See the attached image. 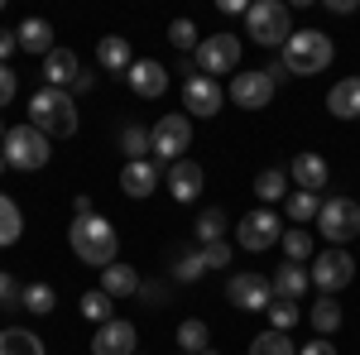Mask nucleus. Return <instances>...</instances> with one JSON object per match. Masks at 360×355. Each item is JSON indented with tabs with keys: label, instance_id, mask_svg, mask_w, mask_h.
<instances>
[{
	"label": "nucleus",
	"instance_id": "obj_1",
	"mask_svg": "<svg viewBox=\"0 0 360 355\" xmlns=\"http://www.w3.org/2000/svg\"><path fill=\"white\" fill-rule=\"evenodd\" d=\"M68 240H72V254L82 264H96V269L115 264V250H120V235H115V226L106 217H72Z\"/></svg>",
	"mask_w": 360,
	"mask_h": 355
},
{
	"label": "nucleus",
	"instance_id": "obj_2",
	"mask_svg": "<svg viewBox=\"0 0 360 355\" xmlns=\"http://www.w3.org/2000/svg\"><path fill=\"white\" fill-rule=\"evenodd\" d=\"M29 125H34L39 135H49V139L77 135V101H72L68 91L44 86V91H34V96H29Z\"/></svg>",
	"mask_w": 360,
	"mask_h": 355
},
{
	"label": "nucleus",
	"instance_id": "obj_3",
	"mask_svg": "<svg viewBox=\"0 0 360 355\" xmlns=\"http://www.w3.org/2000/svg\"><path fill=\"white\" fill-rule=\"evenodd\" d=\"M332 39L322 34V29H293V39L283 44V67L293 72V77H307V72H322L327 63H332Z\"/></svg>",
	"mask_w": 360,
	"mask_h": 355
},
{
	"label": "nucleus",
	"instance_id": "obj_4",
	"mask_svg": "<svg viewBox=\"0 0 360 355\" xmlns=\"http://www.w3.org/2000/svg\"><path fill=\"white\" fill-rule=\"evenodd\" d=\"M245 29L255 44H264V49H278V44H288L293 39V15H288V5L283 0H255L245 10Z\"/></svg>",
	"mask_w": 360,
	"mask_h": 355
},
{
	"label": "nucleus",
	"instance_id": "obj_5",
	"mask_svg": "<svg viewBox=\"0 0 360 355\" xmlns=\"http://www.w3.org/2000/svg\"><path fill=\"white\" fill-rule=\"evenodd\" d=\"M188 144H193V120L188 115H159L154 120V130H149V154H154V164L173 168L178 164V154H188Z\"/></svg>",
	"mask_w": 360,
	"mask_h": 355
},
{
	"label": "nucleus",
	"instance_id": "obj_6",
	"mask_svg": "<svg viewBox=\"0 0 360 355\" xmlns=\"http://www.w3.org/2000/svg\"><path fill=\"white\" fill-rule=\"evenodd\" d=\"M0 159H5V168L34 173V168H44V164H49V135H39L34 125H15V130H5Z\"/></svg>",
	"mask_w": 360,
	"mask_h": 355
},
{
	"label": "nucleus",
	"instance_id": "obj_7",
	"mask_svg": "<svg viewBox=\"0 0 360 355\" xmlns=\"http://www.w3.org/2000/svg\"><path fill=\"white\" fill-rule=\"evenodd\" d=\"M240 67V39L236 34H207L197 44V72L202 77H221V72H236Z\"/></svg>",
	"mask_w": 360,
	"mask_h": 355
},
{
	"label": "nucleus",
	"instance_id": "obj_8",
	"mask_svg": "<svg viewBox=\"0 0 360 355\" xmlns=\"http://www.w3.org/2000/svg\"><path fill=\"white\" fill-rule=\"evenodd\" d=\"M317 226H322V235L336 240V245L356 240L360 235V202L356 197H327L322 212H317Z\"/></svg>",
	"mask_w": 360,
	"mask_h": 355
},
{
	"label": "nucleus",
	"instance_id": "obj_9",
	"mask_svg": "<svg viewBox=\"0 0 360 355\" xmlns=\"http://www.w3.org/2000/svg\"><path fill=\"white\" fill-rule=\"evenodd\" d=\"M307 278L322 288V298H332V293H341V288L356 278V259H351L346 250H322V254H317V264L307 269Z\"/></svg>",
	"mask_w": 360,
	"mask_h": 355
},
{
	"label": "nucleus",
	"instance_id": "obj_10",
	"mask_svg": "<svg viewBox=\"0 0 360 355\" xmlns=\"http://www.w3.org/2000/svg\"><path fill=\"white\" fill-rule=\"evenodd\" d=\"M226 298H231V307H240V312H269L274 283H269L264 273H236V278L226 283Z\"/></svg>",
	"mask_w": 360,
	"mask_h": 355
},
{
	"label": "nucleus",
	"instance_id": "obj_11",
	"mask_svg": "<svg viewBox=\"0 0 360 355\" xmlns=\"http://www.w3.org/2000/svg\"><path fill=\"white\" fill-rule=\"evenodd\" d=\"M236 240H240V250H269V245L283 240V221H278L269 207L245 212V221L236 226Z\"/></svg>",
	"mask_w": 360,
	"mask_h": 355
},
{
	"label": "nucleus",
	"instance_id": "obj_12",
	"mask_svg": "<svg viewBox=\"0 0 360 355\" xmlns=\"http://www.w3.org/2000/svg\"><path fill=\"white\" fill-rule=\"evenodd\" d=\"M231 101L240 110H264L274 101V82H269V72H240V77H231Z\"/></svg>",
	"mask_w": 360,
	"mask_h": 355
},
{
	"label": "nucleus",
	"instance_id": "obj_13",
	"mask_svg": "<svg viewBox=\"0 0 360 355\" xmlns=\"http://www.w3.org/2000/svg\"><path fill=\"white\" fill-rule=\"evenodd\" d=\"M221 101H226V91L212 82V77H202V72H197L193 82H183V110H188V115L212 120V115L221 110Z\"/></svg>",
	"mask_w": 360,
	"mask_h": 355
},
{
	"label": "nucleus",
	"instance_id": "obj_14",
	"mask_svg": "<svg viewBox=\"0 0 360 355\" xmlns=\"http://www.w3.org/2000/svg\"><path fill=\"white\" fill-rule=\"evenodd\" d=\"M125 82H130V91H135V96L159 101V96L168 91V67H164V63H154V58H135V67L125 72Z\"/></svg>",
	"mask_w": 360,
	"mask_h": 355
},
{
	"label": "nucleus",
	"instance_id": "obj_15",
	"mask_svg": "<svg viewBox=\"0 0 360 355\" xmlns=\"http://www.w3.org/2000/svg\"><path fill=\"white\" fill-rule=\"evenodd\" d=\"M135 327L130 322H106V327H96V341H91V351L96 355H135Z\"/></svg>",
	"mask_w": 360,
	"mask_h": 355
},
{
	"label": "nucleus",
	"instance_id": "obj_16",
	"mask_svg": "<svg viewBox=\"0 0 360 355\" xmlns=\"http://www.w3.org/2000/svg\"><path fill=\"white\" fill-rule=\"evenodd\" d=\"M44 77H49L53 91H72V82L82 77V63H77L72 49H53V53L44 58Z\"/></svg>",
	"mask_w": 360,
	"mask_h": 355
},
{
	"label": "nucleus",
	"instance_id": "obj_17",
	"mask_svg": "<svg viewBox=\"0 0 360 355\" xmlns=\"http://www.w3.org/2000/svg\"><path fill=\"white\" fill-rule=\"evenodd\" d=\"M288 178L298 183V192H322L327 178H332V168H327L322 154H298V159L288 164Z\"/></svg>",
	"mask_w": 360,
	"mask_h": 355
},
{
	"label": "nucleus",
	"instance_id": "obj_18",
	"mask_svg": "<svg viewBox=\"0 0 360 355\" xmlns=\"http://www.w3.org/2000/svg\"><path fill=\"white\" fill-rule=\"evenodd\" d=\"M159 178H164V168L154 164V159H139V164L120 168V188L130 192V197H149V192H159Z\"/></svg>",
	"mask_w": 360,
	"mask_h": 355
},
{
	"label": "nucleus",
	"instance_id": "obj_19",
	"mask_svg": "<svg viewBox=\"0 0 360 355\" xmlns=\"http://www.w3.org/2000/svg\"><path fill=\"white\" fill-rule=\"evenodd\" d=\"M202 164L193 159H178V164L168 168V192H173V202H197V192H202Z\"/></svg>",
	"mask_w": 360,
	"mask_h": 355
},
{
	"label": "nucleus",
	"instance_id": "obj_20",
	"mask_svg": "<svg viewBox=\"0 0 360 355\" xmlns=\"http://www.w3.org/2000/svg\"><path fill=\"white\" fill-rule=\"evenodd\" d=\"M96 63H101L106 72H130V67H135L130 39H120V34H106V39L96 44Z\"/></svg>",
	"mask_w": 360,
	"mask_h": 355
},
{
	"label": "nucleus",
	"instance_id": "obj_21",
	"mask_svg": "<svg viewBox=\"0 0 360 355\" xmlns=\"http://www.w3.org/2000/svg\"><path fill=\"white\" fill-rule=\"evenodd\" d=\"M327 110H332L336 120H356V115H360V77L336 82L332 91H327Z\"/></svg>",
	"mask_w": 360,
	"mask_h": 355
},
{
	"label": "nucleus",
	"instance_id": "obj_22",
	"mask_svg": "<svg viewBox=\"0 0 360 355\" xmlns=\"http://www.w3.org/2000/svg\"><path fill=\"white\" fill-rule=\"evenodd\" d=\"M15 34H20V49H25V53H39V58L53 53V25H49V20H25Z\"/></svg>",
	"mask_w": 360,
	"mask_h": 355
},
{
	"label": "nucleus",
	"instance_id": "obj_23",
	"mask_svg": "<svg viewBox=\"0 0 360 355\" xmlns=\"http://www.w3.org/2000/svg\"><path fill=\"white\" fill-rule=\"evenodd\" d=\"M101 293H111V298H130V293H139V273L130 269V264H106L101 269Z\"/></svg>",
	"mask_w": 360,
	"mask_h": 355
},
{
	"label": "nucleus",
	"instance_id": "obj_24",
	"mask_svg": "<svg viewBox=\"0 0 360 355\" xmlns=\"http://www.w3.org/2000/svg\"><path fill=\"white\" fill-rule=\"evenodd\" d=\"M269 283H274V293H278V298L298 302V298L307 293V283H312V278H307V269H303V264H278V273L269 278Z\"/></svg>",
	"mask_w": 360,
	"mask_h": 355
},
{
	"label": "nucleus",
	"instance_id": "obj_25",
	"mask_svg": "<svg viewBox=\"0 0 360 355\" xmlns=\"http://www.w3.org/2000/svg\"><path fill=\"white\" fill-rule=\"evenodd\" d=\"M20 307L34 312V317H49L58 307V288L53 283H25V288H20Z\"/></svg>",
	"mask_w": 360,
	"mask_h": 355
},
{
	"label": "nucleus",
	"instance_id": "obj_26",
	"mask_svg": "<svg viewBox=\"0 0 360 355\" xmlns=\"http://www.w3.org/2000/svg\"><path fill=\"white\" fill-rule=\"evenodd\" d=\"M20 235H25V212L15 207V197H5V192H0V250L15 245Z\"/></svg>",
	"mask_w": 360,
	"mask_h": 355
},
{
	"label": "nucleus",
	"instance_id": "obj_27",
	"mask_svg": "<svg viewBox=\"0 0 360 355\" xmlns=\"http://www.w3.org/2000/svg\"><path fill=\"white\" fill-rule=\"evenodd\" d=\"M307 322H312L317 336H332V331L341 327V302L336 298H317L312 307H307Z\"/></svg>",
	"mask_w": 360,
	"mask_h": 355
},
{
	"label": "nucleus",
	"instance_id": "obj_28",
	"mask_svg": "<svg viewBox=\"0 0 360 355\" xmlns=\"http://www.w3.org/2000/svg\"><path fill=\"white\" fill-rule=\"evenodd\" d=\"M178 346H183V355H202V351H212V331H207V322L188 317V322L178 327Z\"/></svg>",
	"mask_w": 360,
	"mask_h": 355
},
{
	"label": "nucleus",
	"instance_id": "obj_29",
	"mask_svg": "<svg viewBox=\"0 0 360 355\" xmlns=\"http://www.w3.org/2000/svg\"><path fill=\"white\" fill-rule=\"evenodd\" d=\"M0 355H44V341L34 331H0Z\"/></svg>",
	"mask_w": 360,
	"mask_h": 355
},
{
	"label": "nucleus",
	"instance_id": "obj_30",
	"mask_svg": "<svg viewBox=\"0 0 360 355\" xmlns=\"http://www.w3.org/2000/svg\"><path fill=\"white\" fill-rule=\"evenodd\" d=\"M283 192H288V173H283V168H264V173L255 178V197H259V202H283Z\"/></svg>",
	"mask_w": 360,
	"mask_h": 355
},
{
	"label": "nucleus",
	"instance_id": "obj_31",
	"mask_svg": "<svg viewBox=\"0 0 360 355\" xmlns=\"http://www.w3.org/2000/svg\"><path fill=\"white\" fill-rule=\"evenodd\" d=\"M250 355H298V346L288 341V331H259L250 341Z\"/></svg>",
	"mask_w": 360,
	"mask_h": 355
},
{
	"label": "nucleus",
	"instance_id": "obj_32",
	"mask_svg": "<svg viewBox=\"0 0 360 355\" xmlns=\"http://www.w3.org/2000/svg\"><path fill=\"white\" fill-rule=\"evenodd\" d=\"M283 212H288V221H312L322 212V197L317 192H288L283 197Z\"/></svg>",
	"mask_w": 360,
	"mask_h": 355
},
{
	"label": "nucleus",
	"instance_id": "obj_33",
	"mask_svg": "<svg viewBox=\"0 0 360 355\" xmlns=\"http://www.w3.org/2000/svg\"><path fill=\"white\" fill-rule=\"evenodd\" d=\"M221 235H226V212L221 207H207V212L197 217V240H202V245H217Z\"/></svg>",
	"mask_w": 360,
	"mask_h": 355
},
{
	"label": "nucleus",
	"instance_id": "obj_34",
	"mask_svg": "<svg viewBox=\"0 0 360 355\" xmlns=\"http://www.w3.org/2000/svg\"><path fill=\"white\" fill-rule=\"evenodd\" d=\"M111 293H101V288H96V293H82V317L86 322H96V327H106V322H115L111 317Z\"/></svg>",
	"mask_w": 360,
	"mask_h": 355
},
{
	"label": "nucleus",
	"instance_id": "obj_35",
	"mask_svg": "<svg viewBox=\"0 0 360 355\" xmlns=\"http://www.w3.org/2000/svg\"><path fill=\"white\" fill-rule=\"evenodd\" d=\"M298 317H303L298 302H288V298L269 302V331H293V327H298Z\"/></svg>",
	"mask_w": 360,
	"mask_h": 355
},
{
	"label": "nucleus",
	"instance_id": "obj_36",
	"mask_svg": "<svg viewBox=\"0 0 360 355\" xmlns=\"http://www.w3.org/2000/svg\"><path fill=\"white\" fill-rule=\"evenodd\" d=\"M202 273H207L202 250H188V254H178V259H173V278H178V283H197Z\"/></svg>",
	"mask_w": 360,
	"mask_h": 355
},
{
	"label": "nucleus",
	"instance_id": "obj_37",
	"mask_svg": "<svg viewBox=\"0 0 360 355\" xmlns=\"http://www.w3.org/2000/svg\"><path fill=\"white\" fill-rule=\"evenodd\" d=\"M283 254H288V264H307L312 259V235L307 231H283Z\"/></svg>",
	"mask_w": 360,
	"mask_h": 355
},
{
	"label": "nucleus",
	"instance_id": "obj_38",
	"mask_svg": "<svg viewBox=\"0 0 360 355\" xmlns=\"http://www.w3.org/2000/svg\"><path fill=\"white\" fill-rule=\"evenodd\" d=\"M120 149L130 154L125 164H139V159L149 154V130H144V125H125V135H120Z\"/></svg>",
	"mask_w": 360,
	"mask_h": 355
},
{
	"label": "nucleus",
	"instance_id": "obj_39",
	"mask_svg": "<svg viewBox=\"0 0 360 355\" xmlns=\"http://www.w3.org/2000/svg\"><path fill=\"white\" fill-rule=\"evenodd\" d=\"M168 44H173V49H197L202 34H197L193 20H173V25H168Z\"/></svg>",
	"mask_w": 360,
	"mask_h": 355
},
{
	"label": "nucleus",
	"instance_id": "obj_40",
	"mask_svg": "<svg viewBox=\"0 0 360 355\" xmlns=\"http://www.w3.org/2000/svg\"><path fill=\"white\" fill-rule=\"evenodd\" d=\"M202 259H207V269H226V264H231V245H226V240L202 245Z\"/></svg>",
	"mask_w": 360,
	"mask_h": 355
},
{
	"label": "nucleus",
	"instance_id": "obj_41",
	"mask_svg": "<svg viewBox=\"0 0 360 355\" xmlns=\"http://www.w3.org/2000/svg\"><path fill=\"white\" fill-rule=\"evenodd\" d=\"M15 91H20L15 67H5V63H0V106H5V101H15Z\"/></svg>",
	"mask_w": 360,
	"mask_h": 355
},
{
	"label": "nucleus",
	"instance_id": "obj_42",
	"mask_svg": "<svg viewBox=\"0 0 360 355\" xmlns=\"http://www.w3.org/2000/svg\"><path fill=\"white\" fill-rule=\"evenodd\" d=\"M15 298H20V288H15V278H10V273L0 269V307H10Z\"/></svg>",
	"mask_w": 360,
	"mask_h": 355
},
{
	"label": "nucleus",
	"instance_id": "obj_43",
	"mask_svg": "<svg viewBox=\"0 0 360 355\" xmlns=\"http://www.w3.org/2000/svg\"><path fill=\"white\" fill-rule=\"evenodd\" d=\"M298 355H336V346L327 341V336H317V341H307V346H298Z\"/></svg>",
	"mask_w": 360,
	"mask_h": 355
},
{
	"label": "nucleus",
	"instance_id": "obj_44",
	"mask_svg": "<svg viewBox=\"0 0 360 355\" xmlns=\"http://www.w3.org/2000/svg\"><path fill=\"white\" fill-rule=\"evenodd\" d=\"M15 44H20V34H15V29H0V63L15 53Z\"/></svg>",
	"mask_w": 360,
	"mask_h": 355
},
{
	"label": "nucleus",
	"instance_id": "obj_45",
	"mask_svg": "<svg viewBox=\"0 0 360 355\" xmlns=\"http://www.w3.org/2000/svg\"><path fill=\"white\" fill-rule=\"evenodd\" d=\"M264 72H269V82H288V77H293V72H288V67H283V58H274V63H269V67H264Z\"/></svg>",
	"mask_w": 360,
	"mask_h": 355
},
{
	"label": "nucleus",
	"instance_id": "obj_46",
	"mask_svg": "<svg viewBox=\"0 0 360 355\" xmlns=\"http://www.w3.org/2000/svg\"><path fill=\"white\" fill-rule=\"evenodd\" d=\"M91 82H96V77H91V72H82V77L72 82V91H77V96H86V91H91ZM72 91H68V96H72Z\"/></svg>",
	"mask_w": 360,
	"mask_h": 355
},
{
	"label": "nucleus",
	"instance_id": "obj_47",
	"mask_svg": "<svg viewBox=\"0 0 360 355\" xmlns=\"http://www.w3.org/2000/svg\"><path fill=\"white\" fill-rule=\"evenodd\" d=\"M327 10H332V15H351V10H356V0H327Z\"/></svg>",
	"mask_w": 360,
	"mask_h": 355
},
{
	"label": "nucleus",
	"instance_id": "obj_48",
	"mask_svg": "<svg viewBox=\"0 0 360 355\" xmlns=\"http://www.w3.org/2000/svg\"><path fill=\"white\" fill-rule=\"evenodd\" d=\"M72 212H77V217H96V212H91V197H77V202H72Z\"/></svg>",
	"mask_w": 360,
	"mask_h": 355
},
{
	"label": "nucleus",
	"instance_id": "obj_49",
	"mask_svg": "<svg viewBox=\"0 0 360 355\" xmlns=\"http://www.w3.org/2000/svg\"><path fill=\"white\" fill-rule=\"evenodd\" d=\"M0 144H5V125H0Z\"/></svg>",
	"mask_w": 360,
	"mask_h": 355
},
{
	"label": "nucleus",
	"instance_id": "obj_50",
	"mask_svg": "<svg viewBox=\"0 0 360 355\" xmlns=\"http://www.w3.org/2000/svg\"><path fill=\"white\" fill-rule=\"evenodd\" d=\"M202 355H221V351H202Z\"/></svg>",
	"mask_w": 360,
	"mask_h": 355
},
{
	"label": "nucleus",
	"instance_id": "obj_51",
	"mask_svg": "<svg viewBox=\"0 0 360 355\" xmlns=\"http://www.w3.org/2000/svg\"><path fill=\"white\" fill-rule=\"evenodd\" d=\"M0 173H5V159H0Z\"/></svg>",
	"mask_w": 360,
	"mask_h": 355
},
{
	"label": "nucleus",
	"instance_id": "obj_52",
	"mask_svg": "<svg viewBox=\"0 0 360 355\" xmlns=\"http://www.w3.org/2000/svg\"><path fill=\"white\" fill-rule=\"evenodd\" d=\"M178 355H183V351H178Z\"/></svg>",
	"mask_w": 360,
	"mask_h": 355
}]
</instances>
